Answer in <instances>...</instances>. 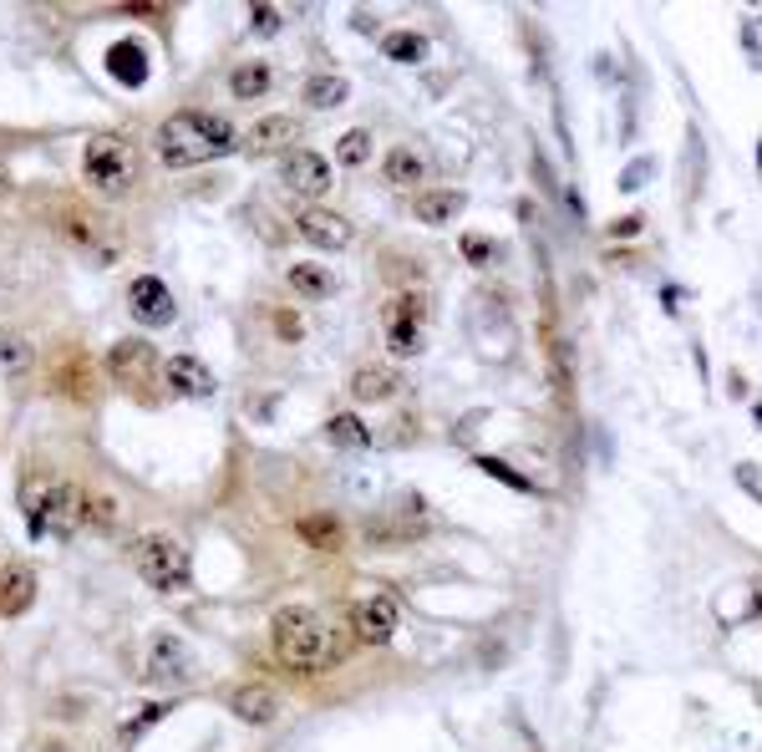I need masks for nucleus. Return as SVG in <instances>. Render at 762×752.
I'll use <instances>...</instances> for the list:
<instances>
[{
	"instance_id": "nucleus-25",
	"label": "nucleus",
	"mask_w": 762,
	"mask_h": 752,
	"mask_svg": "<svg viewBox=\"0 0 762 752\" xmlns=\"http://www.w3.org/2000/svg\"><path fill=\"white\" fill-rule=\"evenodd\" d=\"M346 97H352V82L336 72H321L306 82V107H315V112H331V107H341Z\"/></svg>"
},
{
	"instance_id": "nucleus-41",
	"label": "nucleus",
	"mask_w": 762,
	"mask_h": 752,
	"mask_svg": "<svg viewBox=\"0 0 762 752\" xmlns=\"http://www.w3.org/2000/svg\"><path fill=\"white\" fill-rule=\"evenodd\" d=\"M758 306H762V300H758Z\"/></svg>"
},
{
	"instance_id": "nucleus-12",
	"label": "nucleus",
	"mask_w": 762,
	"mask_h": 752,
	"mask_svg": "<svg viewBox=\"0 0 762 752\" xmlns=\"http://www.w3.org/2000/svg\"><path fill=\"white\" fill-rule=\"evenodd\" d=\"M386 346L396 356H422L427 346V321H422V300L402 296L392 310H386Z\"/></svg>"
},
{
	"instance_id": "nucleus-35",
	"label": "nucleus",
	"mask_w": 762,
	"mask_h": 752,
	"mask_svg": "<svg viewBox=\"0 0 762 752\" xmlns=\"http://www.w3.org/2000/svg\"><path fill=\"white\" fill-rule=\"evenodd\" d=\"M651 174H656V158L626 163V174H620V189H626V193H631V189H645V183H651Z\"/></svg>"
},
{
	"instance_id": "nucleus-26",
	"label": "nucleus",
	"mask_w": 762,
	"mask_h": 752,
	"mask_svg": "<svg viewBox=\"0 0 762 752\" xmlns=\"http://www.w3.org/2000/svg\"><path fill=\"white\" fill-rule=\"evenodd\" d=\"M381 51L392 61H402V67H417V61L432 57V46H427L422 31H386V36H381Z\"/></svg>"
},
{
	"instance_id": "nucleus-23",
	"label": "nucleus",
	"mask_w": 762,
	"mask_h": 752,
	"mask_svg": "<svg viewBox=\"0 0 762 752\" xmlns=\"http://www.w3.org/2000/svg\"><path fill=\"white\" fill-rule=\"evenodd\" d=\"M270 87H275V72L264 61H239L235 72H229V92H235L239 103H260Z\"/></svg>"
},
{
	"instance_id": "nucleus-15",
	"label": "nucleus",
	"mask_w": 762,
	"mask_h": 752,
	"mask_svg": "<svg viewBox=\"0 0 762 752\" xmlns=\"http://www.w3.org/2000/svg\"><path fill=\"white\" fill-rule=\"evenodd\" d=\"M31 600H36V570L31 564H5L0 570V616L15 620V616H26Z\"/></svg>"
},
{
	"instance_id": "nucleus-1",
	"label": "nucleus",
	"mask_w": 762,
	"mask_h": 752,
	"mask_svg": "<svg viewBox=\"0 0 762 752\" xmlns=\"http://www.w3.org/2000/svg\"><path fill=\"white\" fill-rule=\"evenodd\" d=\"M239 148V133L219 112H199V107H183L158 128V158L168 168H193V163H214L229 158Z\"/></svg>"
},
{
	"instance_id": "nucleus-14",
	"label": "nucleus",
	"mask_w": 762,
	"mask_h": 752,
	"mask_svg": "<svg viewBox=\"0 0 762 752\" xmlns=\"http://www.w3.org/2000/svg\"><path fill=\"white\" fill-rule=\"evenodd\" d=\"M153 361H158V351H153V341H118L112 351H107V377L112 382H143L147 371H153Z\"/></svg>"
},
{
	"instance_id": "nucleus-21",
	"label": "nucleus",
	"mask_w": 762,
	"mask_h": 752,
	"mask_svg": "<svg viewBox=\"0 0 762 752\" xmlns=\"http://www.w3.org/2000/svg\"><path fill=\"white\" fill-rule=\"evenodd\" d=\"M285 280H290V290L300 300H331L336 296V275H331V270H321V265H290L285 270Z\"/></svg>"
},
{
	"instance_id": "nucleus-29",
	"label": "nucleus",
	"mask_w": 762,
	"mask_h": 752,
	"mask_svg": "<svg viewBox=\"0 0 762 752\" xmlns=\"http://www.w3.org/2000/svg\"><path fill=\"white\" fill-rule=\"evenodd\" d=\"M457 250L468 254V265H478V270H488V265H499V260H503L499 239H488V235H463V244H457Z\"/></svg>"
},
{
	"instance_id": "nucleus-31",
	"label": "nucleus",
	"mask_w": 762,
	"mask_h": 752,
	"mask_svg": "<svg viewBox=\"0 0 762 752\" xmlns=\"http://www.w3.org/2000/svg\"><path fill=\"white\" fill-rule=\"evenodd\" d=\"M168 712H174V707H168V702H153V707H147V712H138V717H132V723L122 727V742H138V738H143V732H147V727H153V723H163Z\"/></svg>"
},
{
	"instance_id": "nucleus-3",
	"label": "nucleus",
	"mask_w": 762,
	"mask_h": 752,
	"mask_svg": "<svg viewBox=\"0 0 762 752\" xmlns=\"http://www.w3.org/2000/svg\"><path fill=\"white\" fill-rule=\"evenodd\" d=\"M21 509H26L31 539H76L87 524V493L76 484H51V478H26L21 484Z\"/></svg>"
},
{
	"instance_id": "nucleus-39",
	"label": "nucleus",
	"mask_w": 762,
	"mask_h": 752,
	"mask_svg": "<svg viewBox=\"0 0 762 752\" xmlns=\"http://www.w3.org/2000/svg\"><path fill=\"white\" fill-rule=\"evenodd\" d=\"M0 193H11V183H5V174H0Z\"/></svg>"
},
{
	"instance_id": "nucleus-18",
	"label": "nucleus",
	"mask_w": 762,
	"mask_h": 752,
	"mask_svg": "<svg viewBox=\"0 0 762 752\" xmlns=\"http://www.w3.org/2000/svg\"><path fill=\"white\" fill-rule=\"evenodd\" d=\"M107 72L128 82V87H143L147 82V46L143 41H118L107 51Z\"/></svg>"
},
{
	"instance_id": "nucleus-6",
	"label": "nucleus",
	"mask_w": 762,
	"mask_h": 752,
	"mask_svg": "<svg viewBox=\"0 0 762 752\" xmlns=\"http://www.w3.org/2000/svg\"><path fill=\"white\" fill-rule=\"evenodd\" d=\"M128 310H132V321L143 325V331H163V325L178 321V300H174V290H168L158 275H138V280L128 285Z\"/></svg>"
},
{
	"instance_id": "nucleus-19",
	"label": "nucleus",
	"mask_w": 762,
	"mask_h": 752,
	"mask_svg": "<svg viewBox=\"0 0 762 752\" xmlns=\"http://www.w3.org/2000/svg\"><path fill=\"white\" fill-rule=\"evenodd\" d=\"M295 534H300L310 549H325V554L346 545V524H341L336 514H325V509H321V514H306V518H300V524H295Z\"/></svg>"
},
{
	"instance_id": "nucleus-13",
	"label": "nucleus",
	"mask_w": 762,
	"mask_h": 752,
	"mask_svg": "<svg viewBox=\"0 0 762 752\" xmlns=\"http://www.w3.org/2000/svg\"><path fill=\"white\" fill-rule=\"evenodd\" d=\"M163 382L174 397H214V371L209 361H199L193 351H178L163 361Z\"/></svg>"
},
{
	"instance_id": "nucleus-22",
	"label": "nucleus",
	"mask_w": 762,
	"mask_h": 752,
	"mask_svg": "<svg viewBox=\"0 0 762 752\" xmlns=\"http://www.w3.org/2000/svg\"><path fill=\"white\" fill-rule=\"evenodd\" d=\"M381 174H386V183H396V189H412V183H427V158L417 148H392L386 153V163H381Z\"/></svg>"
},
{
	"instance_id": "nucleus-36",
	"label": "nucleus",
	"mask_w": 762,
	"mask_h": 752,
	"mask_svg": "<svg viewBox=\"0 0 762 752\" xmlns=\"http://www.w3.org/2000/svg\"><path fill=\"white\" fill-rule=\"evenodd\" d=\"M250 31H254V36H275V31H279V11H275V5H250Z\"/></svg>"
},
{
	"instance_id": "nucleus-20",
	"label": "nucleus",
	"mask_w": 762,
	"mask_h": 752,
	"mask_svg": "<svg viewBox=\"0 0 762 752\" xmlns=\"http://www.w3.org/2000/svg\"><path fill=\"white\" fill-rule=\"evenodd\" d=\"M402 392V377H396L392 367H361L352 377V397L356 402H386Z\"/></svg>"
},
{
	"instance_id": "nucleus-7",
	"label": "nucleus",
	"mask_w": 762,
	"mask_h": 752,
	"mask_svg": "<svg viewBox=\"0 0 762 752\" xmlns=\"http://www.w3.org/2000/svg\"><path fill=\"white\" fill-rule=\"evenodd\" d=\"M396 625H402V605H396L386 590H377V595H367V600L352 605V631H356V641H367V646H386V641L396 635Z\"/></svg>"
},
{
	"instance_id": "nucleus-16",
	"label": "nucleus",
	"mask_w": 762,
	"mask_h": 752,
	"mask_svg": "<svg viewBox=\"0 0 762 752\" xmlns=\"http://www.w3.org/2000/svg\"><path fill=\"white\" fill-rule=\"evenodd\" d=\"M468 208V193H457V189H427L412 199V219L427 224V229H442V224H453L457 214Z\"/></svg>"
},
{
	"instance_id": "nucleus-9",
	"label": "nucleus",
	"mask_w": 762,
	"mask_h": 752,
	"mask_svg": "<svg viewBox=\"0 0 762 752\" xmlns=\"http://www.w3.org/2000/svg\"><path fill=\"white\" fill-rule=\"evenodd\" d=\"M279 178H285V189H290L295 199H321V193L331 189V163L315 148H290L285 163H279Z\"/></svg>"
},
{
	"instance_id": "nucleus-40",
	"label": "nucleus",
	"mask_w": 762,
	"mask_h": 752,
	"mask_svg": "<svg viewBox=\"0 0 762 752\" xmlns=\"http://www.w3.org/2000/svg\"><path fill=\"white\" fill-rule=\"evenodd\" d=\"M46 752H67V748H46Z\"/></svg>"
},
{
	"instance_id": "nucleus-27",
	"label": "nucleus",
	"mask_w": 762,
	"mask_h": 752,
	"mask_svg": "<svg viewBox=\"0 0 762 752\" xmlns=\"http://www.w3.org/2000/svg\"><path fill=\"white\" fill-rule=\"evenodd\" d=\"M295 138V118H260L250 128V148L254 153H275V148H285Z\"/></svg>"
},
{
	"instance_id": "nucleus-32",
	"label": "nucleus",
	"mask_w": 762,
	"mask_h": 752,
	"mask_svg": "<svg viewBox=\"0 0 762 752\" xmlns=\"http://www.w3.org/2000/svg\"><path fill=\"white\" fill-rule=\"evenodd\" d=\"M0 367L11 371V377H15V371H26L31 367V346H26V341L0 336Z\"/></svg>"
},
{
	"instance_id": "nucleus-5",
	"label": "nucleus",
	"mask_w": 762,
	"mask_h": 752,
	"mask_svg": "<svg viewBox=\"0 0 762 752\" xmlns=\"http://www.w3.org/2000/svg\"><path fill=\"white\" fill-rule=\"evenodd\" d=\"M132 560H138V575L158 595H178L189 585V554H183V545L174 534H143L138 549H132Z\"/></svg>"
},
{
	"instance_id": "nucleus-8",
	"label": "nucleus",
	"mask_w": 762,
	"mask_h": 752,
	"mask_svg": "<svg viewBox=\"0 0 762 752\" xmlns=\"http://www.w3.org/2000/svg\"><path fill=\"white\" fill-rule=\"evenodd\" d=\"M183 677H189V646L178 635L158 631L143 646V681L147 687H178Z\"/></svg>"
},
{
	"instance_id": "nucleus-17",
	"label": "nucleus",
	"mask_w": 762,
	"mask_h": 752,
	"mask_svg": "<svg viewBox=\"0 0 762 752\" xmlns=\"http://www.w3.org/2000/svg\"><path fill=\"white\" fill-rule=\"evenodd\" d=\"M229 712L250 727H270L279 707H275V692H270V687H239V692L229 696Z\"/></svg>"
},
{
	"instance_id": "nucleus-4",
	"label": "nucleus",
	"mask_w": 762,
	"mask_h": 752,
	"mask_svg": "<svg viewBox=\"0 0 762 752\" xmlns=\"http://www.w3.org/2000/svg\"><path fill=\"white\" fill-rule=\"evenodd\" d=\"M82 178H87L92 193H103V199H122L132 189V178H138V153L122 143V138L103 133L92 138L87 153H82Z\"/></svg>"
},
{
	"instance_id": "nucleus-10",
	"label": "nucleus",
	"mask_w": 762,
	"mask_h": 752,
	"mask_svg": "<svg viewBox=\"0 0 762 752\" xmlns=\"http://www.w3.org/2000/svg\"><path fill=\"white\" fill-rule=\"evenodd\" d=\"M295 235L306 239V244H315V250H346L356 229H352V219H346V214H336V208L306 204L300 214H295Z\"/></svg>"
},
{
	"instance_id": "nucleus-33",
	"label": "nucleus",
	"mask_w": 762,
	"mask_h": 752,
	"mask_svg": "<svg viewBox=\"0 0 762 752\" xmlns=\"http://www.w3.org/2000/svg\"><path fill=\"white\" fill-rule=\"evenodd\" d=\"M87 524L92 529H112V524H118V499H107V493L87 499Z\"/></svg>"
},
{
	"instance_id": "nucleus-11",
	"label": "nucleus",
	"mask_w": 762,
	"mask_h": 752,
	"mask_svg": "<svg viewBox=\"0 0 762 752\" xmlns=\"http://www.w3.org/2000/svg\"><path fill=\"white\" fill-rule=\"evenodd\" d=\"M57 229H61V239H67L72 250L92 254L97 265H112V260H118V239L103 235V224L92 219V214H82V208H67V214L57 219Z\"/></svg>"
},
{
	"instance_id": "nucleus-28",
	"label": "nucleus",
	"mask_w": 762,
	"mask_h": 752,
	"mask_svg": "<svg viewBox=\"0 0 762 752\" xmlns=\"http://www.w3.org/2000/svg\"><path fill=\"white\" fill-rule=\"evenodd\" d=\"M367 158H371V133L367 128H352V133L336 138V163L341 168H361Z\"/></svg>"
},
{
	"instance_id": "nucleus-2",
	"label": "nucleus",
	"mask_w": 762,
	"mask_h": 752,
	"mask_svg": "<svg viewBox=\"0 0 762 752\" xmlns=\"http://www.w3.org/2000/svg\"><path fill=\"white\" fill-rule=\"evenodd\" d=\"M275 656L290 671H325V666H336L346 656V641H341L336 625H325L315 610L306 605H285L275 616Z\"/></svg>"
},
{
	"instance_id": "nucleus-34",
	"label": "nucleus",
	"mask_w": 762,
	"mask_h": 752,
	"mask_svg": "<svg viewBox=\"0 0 762 752\" xmlns=\"http://www.w3.org/2000/svg\"><path fill=\"white\" fill-rule=\"evenodd\" d=\"M478 468H484V473H493V478H503V484H509V488H524V493H534V484H528L524 473H519V468H509V463H499V457H478Z\"/></svg>"
},
{
	"instance_id": "nucleus-24",
	"label": "nucleus",
	"mask_w": 762,
	"mask_h": 752,
	"mask_svg": "<svg viewBox=\"0 0 762 752\" xmlns=\"http://www.w3.org/2000/svg\"><path fill=\"white\" fill-rule=\"evenodd\" d=\"M325 438H331L336 447H346V453H367V447L377 443L371 428L356 413H336V417H331V422H325Z\"/></svg>"
},
{
	"instance_id": "nucleus-37",
	"label": "nucleus",
	"mask_w": 762,
	"mask_h": 752,
	"mask_svg": "<svg viewBox=\"0 0 762 752\" xmlns=\"http://www.w3.org/2000/svg\"><path fill=\"white\" fill-rule=\"evenodd\" d=\"M641 224H645L641 214H631V219H620V224H616V235H641Z\"/></svg>"
},
{
	"instance_id": "nucleus-38",
	"label": "nucleus",
	"mask_w": 762,
	"mask_h": 752,
	"mask_svg": "<svg viewBox=\"0 0 762 752\" xmlns=\"http://www.w3.org/2000/svg\"><path fill=\"white\" fill-rule=\"evenodd\" d=\"M275 325H279V331H285V336H300V325H295V315H275Z\"/></svg>"
},
{
	"instance_id": "nucleus-30",
	"label": "nucleus",
	"mask_w": 762,
	"mask_h": 752,
	"mask_svg": "<svg viewBox=\"0 0 762 752\" xmlns=\"http://www.w3.org/2000/svg\"><path fill=\"white\" fill-rule=\"evenodd\" d=\"M57 392H72V397H87V361L72 356L67 367L57 361Z\"/></svg>"
}]
</instances>
